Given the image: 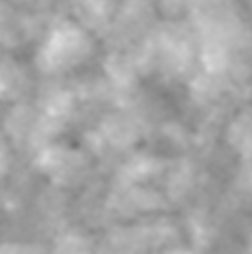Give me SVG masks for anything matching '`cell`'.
Returning a JSON list of instances; mask_svg holds the SVG:
<instances>
[{
	"mask_svg": "<svg viewBox=\"0 0 252 254\" xmlns=\"http://www.w3.org/2000/svg\"><path fill=\"white\" fill-rule=\"evenodd\" d=\"M63 52H71V56H75L77 60H81V56H85V38L81 32L77 30H60L54 40L48 46V52L44 54L48 58V62L58 67H62Z\"/></svg>",
	"mask_w": 252,
	"mask_h": 254,
	"instance_id": "obj_1",
	"label": "cell"
}]
</instances>
